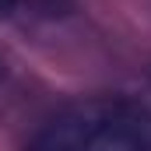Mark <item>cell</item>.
<instances>
[{
    "mask_svg": "<svg viewBox=\"0 0 151 151\" xmlns=\"http://www.w3.org/2000/svg\"><path fill=\"white\" fill-rule=\"evenodd\" d=\"M28 151H151V109L134 99H88L46 123Z\"/></svg>",
    "mask_w": 151,
    "mask_h": 151,
    "instance_id": "obj_1",
    "label": "cell"
},
{
    "mask_svg": "<svg viewBox=\"0 0 151 151\" xmlns=\"http://www.w3.org/2000/svg\"><path fill=\"white\" fill-rule=\"evenodd\" d=\"M18 7V0H0V21L4 18H11V11Z\"/></svg>",
    "mask_w": 151,
    "mask_h": 151,
    "instance_id": "obj_2",
    "label": "cell"
}]
</instances>
